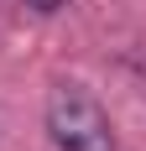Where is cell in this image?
<instances>
[{
    "instance_id": "6da1fadb",
    "label": "cell",
    "mask_w": 146,
    "mask_h": 151,
    "mask_svg": "<svg viewBox=\"0 0 146 151\" xmlns=\"http://www.w3.org/2000/svg\"><path fill=\"white\" fill-rule=\"evenodd\" d=\"M47 136H52L58 151H115L110 115L78 83H52L47 89Z\"/></svg>"
},
{
    "instance_id": "7a4b0ae2",
    "label": "cell",
    "mask_w": 146,
    "mask_h": 151,
    "mask_svg": "<svg viewBox=\"0 0 146 151\" xmlns=\"http://www.w3.org/2000/svg\"><path fill=\"white\" fill-rule=\"evenodd\" d=\"M26 5H37V11H58L63 0H26Z\"/></svg>"
}]
</instances>
